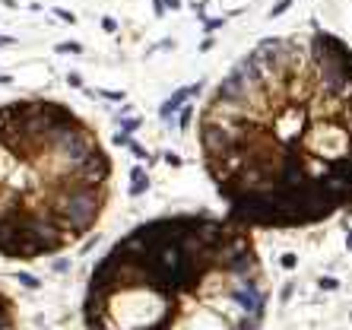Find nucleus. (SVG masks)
<instances>
[{"label": "nucleus", "mask_w": 352, "mask_h": 330, "mask_svg": "<svg viewBox=\"0 0 352 330\" xmlns=\"http://www.w3.org/2000/svg\"><path fill=\"white\" fill-rule=\"evenodd\" d=\"M267 273L254 235L226 216H165L137 226L96 264L89 330H260Z\"/></svg>", "instance_id": "obj_2"}, {"label": "nucleus", "mask_w": 352, "mask_h": 330, "mask_svg": "<svg viewBox=\"0 0 352 330\" xmlns=\"http://www.w3.org/2000/svg\"><path fill=\"white\" fill-rule=\"evenodd\" d=\"M200 152L228 216L302 228L352 206V48L330 32L260 42L213 89Z\"/></svg>", "instance_id": "obj_1"}, {"label": "nucleus", "mask_w": 352, "mask_h": 330, "mask_svg": "<svg viewBox=\"0 0 352 330\" xmlns=\"http://www.w3.org/2000/svg\"><path fill=\"white\" fill-rule=\"evenodd\" d=\"M111 197L99 133L51 99L0 105V254L38 260L96 228Z\"/></svg>", "instance_id": "obj_3"}]
</instances>
